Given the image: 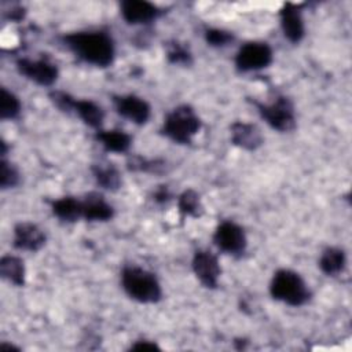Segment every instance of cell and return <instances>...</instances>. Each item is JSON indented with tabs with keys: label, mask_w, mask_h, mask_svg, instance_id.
<instances>
[{
	"label": "cell",
	"mask_w": 352,
	"mask_h": 352,
	"mask_svg": "<svg viewBox=\"0 0 352 352\" xmlns=\"http://www.w3.org/2000/svg\"><path fill=\"white\" fill-rule=\"evenodd\" d=\"M234 40V34L224 29L209 28L205 30V41L210 47H226Z\"/></svg>",
	"instance_id": "27"
},
{
	"label": "cell",
	"mask_w": 352,
	"mask_h": 352,
	"mask_svg": "<svg viewBox=\"0 0 352 352\" xmlns=\"http://www.w3.org/2000/svg\"><path fill=\"white\" fill-rule=\"evenodd\" d=\"M96 183L109 191H117L121 186V173L116 165L110 162H98L91 166Z\"/></svg>",
	"instance_id": "20"
},
{
	"label": "cell",
	"mask_w": 352,
	"mask_h": 352,
	"mask_svg": "<svg viewBox=\"0 0 352 352\" xmlns=\"http://www.w3.org/2000/svg\"><path fill=\"white\" fill-rule=\"evenodd\" d=\"M177 208L182 217H194L198 219L204 213V206L201 204L199 195L195 190H184L177 199Z\"/></svg>",
	"instance_id": "22"
},
{
	"label": "cell",
	"mask_w": 352,
	"mask_h": 352,
	"mask_svg": "<svg viewBox=\"0 0 352 352\" xmlns=\"http://www.w3.org/2000/svg\"><path fill=\"white\" fill-rule=\"evenodd\" d=\"M120 10L124 21L129 25H147L162 14L155 4L144 0H124Z\"/></svg>",
	"instance_id": "11"
},
{
	"label": "cell",
	"mask_w": 352,
	"mask_h": 352,
	"mask_svg": "<svg viewBox=\"0 0 352 352\" xmlns=\"http://www.w3.org/2000/svg\"><path fill=\"white\" fill-rule=\"evenodd\" d=\"M201 120L190 104L172 109L164 118L160 132L179 144H190L201 129Z\"/></svg>",
	"instance_id": "4"
},
{
	"label": "cell",
	"mask_w": 352,
	"mask_h": 352,
	"mask_svg": "<svg viewBox=\"0 0 352 352\" xmlns=\"http://www.w3.org/2000/svg\"><path fill=\"white\" fill-rule=\"evenodd\" d=\"M65 45L81 60L107 67L113 63L116 48L111 36L103 30L73 32L63 36Z\"/></svg>",
	"instance_id": "1"
},
{
	"label": "cell",
	"mask_w": 352,
	"mask_h": 352,
	"mask_svg": "<svg viewBox=\"0 0 352 352\" xmlns=\"http://www.w3.org/2000/svg\"><path fill=\"white\" fill-rule=\"evenodd\" d=\"M213 243L219 250L224 253L241 256L246 249L248 241L245 231L239 224L231 220H226L216 227L213 234Z\"/></svg>",
	"instance_id": "8"
},
{
	"label": "cell",
	"mask_w": 352,
	"mask_h": 352,
	"mask_svg": "<svg viewBox=\"0 0 352 352\" xmlns=\"http://www.w3.org/2000/svg\"><path fill=\"white\" fill-rule=\"evenodd\" d=\"M154 201L157 202V204H165V202H168L169 199H170V192H169V190H168V187L166 186H160L155 191H154Z\"/></svg>",
	"instance_id": "30"
},
{
	"label": "cell",
	"mask_w": 352,
	"mask_h": 352,
	"mask_svg": "<svg viewBox=\"0 0 352 352\" xmlns=\"http://www.w3.org/2000/svg\"><path fill=\"white\" fill-rule=\"evenodd\" d=\"M260 117L275 131L290 132L296 126V111L293 102L283 95L276 96L271 103L252 100Z\"/></svg>",
	"instance_id": "5"
},
{
	"label": "cell",
	"mask_w": 352,
	"mask_h": 352,
	"mask_svg": "<svg viewBox=\"0 0 352 352\" xmlns=\"http://www.w3.org/2000/svg\"><path fill=\"white\" fill-rule=\"evenodd\" d=\"M272 48L263 41H249L243 44L235 55V66L239 72H256L272 63Z\"/></svg>",
	"instance_id": "6"
},
{
	"label": "cell",
	"mask_w": 352,
	"mask_h": 352,
	"mask_svg": "<svg viewBox=\"0 0 352 352\" xmlns=\"http://www.w3.org/2000/svg\"><path fill=\"white\" fill-rule=\"evenodd\" d=\"M270 294L274 300L292 307H301L311 298V292L302 276L289 268L274 272L270 282Z\"/></svg>",
	"instance_id": "3"
},
{
	"label": "cell",
	"mask_w": 352,
	"mask_h": 352,
	"mask_svg": "<svg viewBox=\"0 0 352 352\" xmlns=\"http://www.w3.org/2000/svg\"><path fill=\"white\" fill-rule=\"evenodd\" d=\"M113 104L116 111L136 125H143L148 121L151 109L150 104L140 96L133 94L114 95Z\"/></svg>",
	"instance_id": "10"
},
{
	"label": "cell",
	"mask_w": 352,
	"mask_h": 352,
	"mask_svg": "<svg viewBox=\"0 0 352 352\" xmlns=\"http://www.w3.org/2000/svg\"><path fill=\"white\" fill-rule=\"evenodd\" d=\"M279 18L283 36L290 43H300L305 34V26L298 6L293 3L283 4L279 11Z\"/></svg>",
	"instance_id": "14"
},
{
	"label": "cell",
	"mask_w": 352,
	"mask_h": 352,
	"mask_svg": "<svg viewBox=\"0 0 352 352\" xmlns=\"http://www.w3.org/2000/svg\"><path fill=\"white\" fill-rule=\"evenodd\" d=\"M19 180H21V176H19V172L15 168V165L11 164L10 161H7L6 158H1V162H0V187L3 190L12 188V187L19 184Z\"/></svg>",
	"instance_id": "26"
},
{
	"label": "cell",
	"mask_w": 352,
	"mask_h": 352,
	"mask_svg": "<svg viewBox=\"0 0 352 352\" xmlns=\"http://www.w3.org/2000/svg\"><path fill=\"white\" fill-rule=\"evenodd\" d=\"M72 113L76 114L85 125L94 129H100L104 120L103 109L89 99H76Z\"/></svg>",
	"instance_id": "17"
},
{
	"label": "cell",
	"mask_w": 352,
	"mask_h": 352,
	"mask_svg": "<svg viewBox=\"0 0 352 352\" xmlns=\"http://www.w3.org/2000/svg\"><path fill=\"white\" fill-rule=\"evenodd\" d=\"M16 69L23 77L41 87H51L59 76L58 66L47 56L38 59L19 58L16 60Z\"/></svg>",
	"instance_id": "7"
},
{
	"label": "cell",
	"mask_w": 352,
	"mask_h": 352,
	"mask_svg": "<svg viewBox=\"0 0 352 352\" xmlns=\"http://www.w3.org/2000/svg\"><path fill=\"white\" fill-rule=\"evenodd\" d=\"M131 349L132 351H148V352H151V351H160V346L153 341L139 340V341H136L135 344L131 345Z\"/></svg>",
	"instance_id": "29"
},
{
	"label": "cell",
	"mask_w": 352,
	"mask_h": 352,
	"mask_svg": "<svg viewBox=\"0 0 352 352\" xmlns=\"http://www.w3.org/2000/svg\"><path fill=\"white\" fill-rule=\"evenodd\" d=\"M96 142L102 144V147L109 153H126L131 147L132 138L129 133L121 129H98L95 133Z\"/></svg>",
	"instance_id": "16"
},
{
	"label": "cell",
	"mask_w": 352,
	"mask_h": 352,
	"mask_svg": "<svg viewBox=\"0 0 352 352\" xmlns=\"http://www.w3.org/2000/svg\"><path fill=\"white\" fill-rule=\"evenodd\" d=\"M230 133L232 144L248 151H254L264 143V138L260 128L250 122H232L230 126Z\"/></svg>",
	"instance_id": "13"
},
{
	"label": "cell",
	"mask_w": 352,
	"mask_h": 352,
	"mask_svg": "<svg viewBox=\"0 0 352 352\" xmlns=\"http://www.w3.org/2000/svg\"><path fill=\"white\" fill-rule=\"evenodd\" d=\"M166 58L172 65L190 66L192 63V54L188 47L176 40L166 44Z\"/></svg>",
	"instance_id": "23"
},
{
	"label": "cell",
	"mask_w": 352,
	"mask_h": 352,
	"mask_svg": "<svg viewBox=\"0 0 352 352\" xmlns=\"http://www.w3.org/2000/svg\"><path fill=\"white\" fill-rule=\"evenodd\" d=\"M21 113V100L18 96L8 91L7 88H1V102H0V118L1 120H14Z\"/></svg>",
	"instance_id": "24"
},
{
	"label": "cell",
	"mask_w": 352,
	"mask_h": 352,
	"mask_svg": "<svg viewBox=\"0 0 352 352\" xmlns=\"http://www.w3.org/2000/svg\"><path fill=\"white\" fill-rule=\"evenodd\" d=\"M165 165L160 160H148L142 155H131L126 161V166L133 172H158Z\"/></svg>",
	"instance_id": "25"
},
{
	"label": "cell",
	"mask_w": 352,
	"mask_h": 352,
	"mask_svg": "<svg viewBox=\"0 0 352 352\" xmlns=\"http://www.w3.org/2000/svg\"><path fill=\"white\" fill-rule=\"evenodd\" d=\"M114 209L99 192H88L81 199V217L87 221H107L113 219Z\"/></svg>",
	"instance_id": "15"
},
{
	"label": "cell",
	"mask_w": 352,
	"mask_h": 352,
	"mask_svg": "<svg viewBox=\"0 0 352 352\" xmlns=\"http://www.w3.org/2000/svg\"><path fill=\"white\" fill-rule=\"evenodd\" d=\"M45 243L44 231L34 223L21 221L14 227L12 245L18 250L37 252Z\"/></svg>",
	"instance_id": "12"
},
{
	"label": "cell",
	"mask_w": 352,
	"mask_h": 352,
	"mask_svg": "<svg viewBox=\"0 0 352 352\" xmlns=\"http://www.w3.org/2000/svg\"><path fill=\"white\" fill-rule=\"evenodd\" d=\"M346 267L345 252L340 248L329 246L326 248L319 258V268L327 276L340 275Z\"/></svg>",
	"instance_id": "19"
},
{
	"label": "cell",
	"mask_w": 352,
	"mask_h": 352,
	"mask_svg": "<svg viewBox=\"0 0 352 352\" xmlns=\"http://www.w3.org/2000/svg\"><path fill=\"white\" fill-rule=\"evenodd\" d=\"M192 271L197 279L208 289H216L219 285V278L221 268L217 256L206 249H199L194 253L191 261Z\"/></svg>",
	"instance_id": "9"
},
{
	"label": "cell",
	"mask_w": 352,
	"mask_h": 352,
	"mask_svg": "<svg viewBox=\"0 0 352 352\" xmlns=\"http://www.w3.org/2000/svg\"><path fill=\"white\" fill-rule=\"evenodd\" d=\"M121 286L132 300L142 304H154L162 297V289L157 276L138 265L122 268Z\"/></svg>",
	"instance_id": "2"
},
{
	"label": "cell",
	"mask_w": 352,
	"mask_h": 352,
	"mask_svg": "<svg viewBox=\"0 0 352 352\" xmlns=\"http://www.w3.org/2000/svg\"><path fill=\"white\" fill-rule=\"evenodd\" d=\"M48 98L54 103V106H56L60 111L72 114L76 98H73L70 94H67L65 91H56L55 89V91H51L48 94Z\"/></svg>",
	"instance_id": "28"
},
{
	"label": "cell",
	"mask_w": 352,
	"mask_h": 352,
	"mask_svg": "<svg viewBox=\"0 0 352 352\" xmlns=\"http://www.w3.org/2000/svg\"><path fill=\"white\" fill-rule=\"evenodd\" d=\"M52 213L66 223H73L81 219V199L76 197H62L51 202Z\"/></svg>",
	"instance_id": "21"
},
{
	"label": "cell",
	"mask_w": 352,
	"mask_h": 352,
	"mask_svg": "<svg viewBox=\"0 0 352 352\" xmlns=\"http://www.w3.org/2000/svg\"><path fill=\"white\" fill-rule=\"evenodd\" d=\"M0 275L4 280L12 283L14 286H23L26 276L23 260L12 254L3 256L0 260Z\"/></svg>",
	"instance_id": "18"
}]
</instances>
